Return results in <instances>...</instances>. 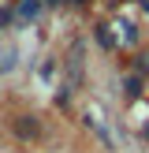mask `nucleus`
<instances>
[{
  "instance_id": "obj_4",
  "label": "nucleus",
  "mask_w": 149,
  "mask_h": 153,
  "mask_svg": "<svg viewBox=\"0 0 149 153\" xmlns=\"http://www.w3.org/2000/svg\"><path fill=\"white\" fill-rule=\"evenodd\" d=\"M123 90H127V97H138V94H142V79H138V75L123 79Z\"/></svg>"
},
{
  "instance_id": "obj_3",
  "label": "nucleus",
  "mask_w": 149,
  "mask_h": 153,
  "mask_svg": "<svg viewBox=\"0 0 149 153\" xmlns=\"http://www.w3.org/2000/svg\"><path fill=\"white\" fill-rule=\"evenodd\" d=\"M97 41H101V49H116V37L108 26H97Z\"/></svg>"
},
{
  "instance_id": "obj_7",
  "label": "nucleus",
  "mask_w": 149,
  "mask_h": 153,
  "mask_svg": "<svg viewBox=\"0 0 149 153\" xmlns=\"http://www.w3.org/2000/svg\"><path fill=\"white\" fill-rule=\"evenodd\" d=\"M45 4H49V7H56V4H63V0H45Z\"/></svg>"
},
{
  "instance_id": "obj_5",
  "label": "nucleus",
  "mask_w": 149,
  "mask_h": 153,
  "mask_svg": "<svg viewBox=\"0 0 149 153\" xmlns=\"http://www.w3.org/2000/svg\"><path fill=\"white\" fill-rule=\"evenodd\" d=\"M123 37H127V41H138V26H131V22H123Z\"/></svg>"
},
{
  "instance_id": "obj_8",
  "label": "nucleus",
  "mask_w": 149,
  "mask_h": 153,
  "mask_svg": "<svg viewBox=\"0 0 149 153\" xmlns=\"http://www.w3.org/2000/svg\"><path fill=\"white\" fill-rule=\"evenodd\" d=\"M142 11H145V15H149V0H142Z\"/></svg>"
},
{
  "instance_id": "obj_1",
  "label": "nucleus",
  "mask_w": 149,
  "mask_h": 153,
  "mask_svg": "<svg viewBox=\"0 0 149 153\" xmlns=\"http://www.w3.org/2000/svg\"><path fill=\"white\" fill-rule=\"evenodd\" d=\"M11 131L19 134L22 142H34L37 134H41V123H37V116H19V120L11 123Z\"/></svg>"
},
{
  "instance_id": "obj_9",
  "label": "nucleus",
  "mask_w": 149,
  "mask_h": 153,
  "mask_svg": "<svg viewBox=\"0 0 149 153\" xmlns=\"http://www.w3.org/2000/svg\"><path fill=\"white\" fill-rule=\"evenodd\" d=\"M142 134H145V138H149V123H145V131H142Z\"/></svg>"
},
{
  "instance_id": "obj_6",
  "label": "nucleus",
  "mask_w": 149,
  "mask_h": 153,
  "mask_svg": "<svg viewBox=\"0 0 149 153\" xmlns=\"http://www.w3.org/2000/svg\"><path fill=\"white\" fill-rule=\"evenodd\" d=\"M67 4H74V7H82V4H89V0H67Z\"/></svg>"
},
{
  "instance_id": "obj_2",
  "label": "nucleus",
  "mask_w": 149,
  "mask_h": 153,
  "mask_svg": "<svg viewBox=\"0 0 149 153\" xmlns=\"http://www.w3.org/2000/svg\"><path fill=\"white\" fill-rule=\"evenodd\" d=\"M41 15V0H19V22H34Z\"/></svg>"
}]
</instances>
